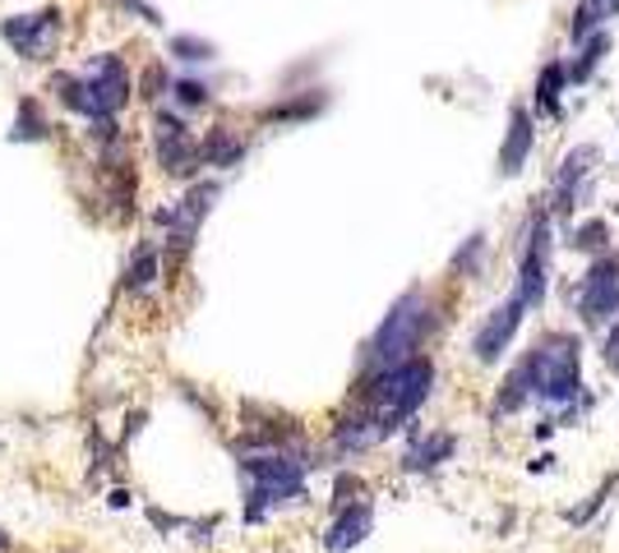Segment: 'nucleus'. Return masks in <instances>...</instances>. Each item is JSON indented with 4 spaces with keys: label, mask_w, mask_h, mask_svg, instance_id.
<instances>
[{
    "label": "nucleus",
    "mask_w": 619,
    "mask_h": 553,
    "mask_svg": "<svg viewBox=\"0 0 619 553\" xmlns=\"http://www.w3.org/2000/svg\"><path fill=\"white\" fill-rule=\"evenodd\" d=\"M619 14V0H601V19H615Z\"/></svg>",
    "instance_id": "obj_30"
},
{
    "label": "nucleus",
    "mask_w": 619,
    "mask_h": 553,
    "mask_svg": "<svg viewBox=\"0 0 619 553\" xmlns=\"http://www.w3.org/2000/svg\"><path fill=\"white\" fill-rule=\"evenodd\" d=\"M569 88V78H564V65L550 61L546 70H541V84H536V107L541 111H559V93Z\"/></svg>",
    "instance_id": "obj_20"
},
{
    "label": "nucleus",
    "mask_w": 619,
    "mask_h": 553,
    "mask_svg": "<svg viewBox=\"0 0 619 553\" xmlns=\"http://www.w3.org/2000/svg\"><path fill=\"white\" fill-rule=\"evenodd\" d=\"M578 319L587 328H606L619 319V249L601 254L587 268L583 286H578Z\"/></svg>",
    "instance_id": "obj_7"
},
{
    "label": "nucleus",
    "mask_w": 619,
    "mask_h": 553,
    "mask_svg": "<svg viewBox=\"0 0 619 553\" xmlns=\"http://www.w3.org/2000/svg\"><path fill=\"white\" fill-rule=\"evenodd\" d=\"M606 51H610V33H591V38H583L578 61L564 65V78H569V84H583V78H591V70L601 65Z\"/></svg>",
    "instance_id": "obj_19"
},
{
    "label": "nucleus",
    "mask_w": 619,
    "mask_h": 553,
    "mask_svg": "<svg viewBox=\"0 0 619 553\" xmlns=\"http://www.w3.org/2000/svg\"><path fill=\"white\" fill-rule=\"evenodd\" d=\"M171 56L176 61H186V65H203V61H213V42H203V38H171Z\"/></svg>",
    "instance_id": "obj_21"
},
{
    "label": "nucleus",
    "mask_w": 619,
    "mask_h": 553,
    "mask_svg": "<svg viewBox=\"0 0 619 553\" xmlns=\"http://www.w3.org/2000/svg\"><path fill=\"white\" fill-rule=\"evenodd\" d=\"M245 152H250V143L237 135V129H227V125H213L209 135L199 139V162H203V167H218V171L237 167Z\"/></svg>",
    "instance_id": "obj_15"
},
{
    "label": "nucleus",
    "mask_w": 619,
    "mask_h": 553,
    "mask_svg": "<svg viewBox=\"0 0 619 553\" xmlns=\"http://www.w3.org/2000/svg\"><path fill=\"white\" fill-rule=\"evenodd\" d=\"M481 249H485V235H472L468 249L453 254V273H472V268H476V258H481Z\"/></svg>",
    "instance_id": "obj_28"
},
{
    "label": "nucleus",
    "mask_w": 619,
    "mask_h": 553,
    "mask_svg": "<svg viewBox=\"0 0 619 553\" xmlns=\"http://www.w3.org/2000/svg\"><path fill=\"white\" fill-rule=\"evenodd\" d=\"M574 245L578 249H587V254H597V249H610V226L597 217V222H583L578 231H574Z\"/></svg>",
    "instance_id": "obj_24"
},
{
    "label": "nucleus",
    "mask_w": 619,
    "mask_h": 553,
    "mask_svg": "<svg viewBox=\"0 0 619 553\" xmlns=\"http://www.w3.org/2000/svg\"><path fill=\"white\" fill-rule=\"evenodd\" d=\"M532 148H536L532 116H527V107H513V111H508V139H504V148H500V171H504V176H518V171L527 167Z\"/></svg>",
    "instance_id": "obj_14"
},
{
    "label": "nucleus",
    "mask_w": 619,
    "mask_h": 553,
    "mask_svg": "<svg viewBox=\"0 0 619 553\" xmlns=\"http://www.w3.org/2000/svg\"><path fill=\"white\" fill-rule=\"evenodd\" d=\"M153 152H158V167L176 180H190L203 162H199V139L190 135V125L176 111H158L153 120Z\"/></svg>",
    "instance_id": "obj_8"
},
{
    "label": "nucleus",
    "mask_w": 619,
    "mask_h": 553,
    "mask_svg": "<svg viewBox=\"0 0 619 553\" xmlns=\"http://www.w3.org/2000/svg\"><path fill=\"white\" fill-rule=\"evenodd\" d=\"M384 438H389V429H384V419L366 402H356L347 415H338V425H333V447H338V453H366V447H375Z\"/></svg>",
    "instance_id": "obj_11"
},
{
    "label": "nucleus",
    "mask_w": 619,
    "mask_h": 553,
    "mask_svg": "<svg viewBox=\"0 0 619 553\" xmlns=\"http://www.w3.org/2000/svg\"><path fill=\"white\" fill-rule=\"evenodd\" d=\"M310 461L296 447H241V476H245V521H264L277 503H301L305 498Z\"/></svg>",
    "instance_id": "obj_1"
},
{
    "label": "nucleus",
    "mask_w": 619,
    "mask_h": 553,
    "mask_svg": "<svg viewBox=\"0 0 619 553\" xmlns=\"http://www.w3.org/2000/svg\"><path fill=\"white\" fill-rule=\"evenodd\" d=\"M546 286H550V213L536 208L527 235H523V254H518V286L513 291L523 296L527 309H541L546 300Z\"/></svg>",
    "instance_id": "obj_6"
},
{
    "label": "nucleus",
    "mask_w": 619,
    "mask_h": 553,
    "mask_svg": "<svg viewBox=\"0 0 619 553\" xmlns=\"http://www.w3.org/2000/svg\"><path fill=\"white\" fill-rule=\"evenodd\" d=\"M51 139V120L38 107V97H19L14 107V125H10V143H42Z\"/></svg>",
    "instance_id": "obj_17"
},
{
    "label": "nucleus",
    "mask_w": 619,
    "mask_h": 553,
    "mask_svg": "<svg viewBox=\"0 0 619 553\" xmlns=\"http://www.w3.org/2000/svg\"><path fill=\"white\" fill-rule=\"evenodd\" d=\"M453 447H458V438L453 434H421V438H411V447L402 453V470H434L440 461H449L453 457Z\"/></svg>",
    "instance_id": "obj_16"
},
{
    "label": "nucleus",
    "mask_w": 619,
    "mask_h": 553,
    "mask_svg": "<svg viewBox=\"0 0 619 553\" xmlns=\"http://www.w3.org/2000/svg\"><path fill=\"white\" fill-rule=\"evenodd\" d=\"M523 313H527V305H523V296L513 291L500 309H490V319L476 328V337H472V355L481 360V364H495V360H504V351L513 347V337H518V328H523Z\"/></svg>",
    "instance_id": "obj_10"
},
{
    "label": "nucleus",
    "mask_w": 619,
    "mask_h": 553,
    "mask_svg": "<svg viewBox=\"0 0 619 553\" xmlns=\"http://www.w3.org/2000/svg\"><path fill=\"white\" fill-rule=\"evenodd\" d=\"M116 6L125 10V14H135V19H144V23H153V29H158L162 23V14L153 10V6H144V0H116Z\"/></svg>",
    "instance_id": "obj_29"
},
{
    "label": "nucleus",
    "mask_w": 619,
    "mask_h": 553,
    "mask_svg": "<svg viewBox=\"0 0 619 553\" xmlns=\"http://www.w3.org/2000/svg\"><path fill=\"white\" fill-rule=\"evenodd\" d=\"M523 379H527V397L541 406H564L583 392V347L569 332H550L532 355L518 360Z\"/></svg>",
    "instance_id": "obj_3"
},
{
    "label": "nucleus",
    "mask_w": 619,
    "mask_h": 553,
    "mask_svg": "<svg viewBox=\"0 0 619 553\" xmlns=\"http://www.w3.org/2000/svg\"><path fill=\"white\" fill-rule=\"evenodd\" d=\"M171 93V74L162 70V61H153L144 74H139V97L144 102H158V97H167Z\"/></svg>",
    "instance_id": "obj_22"
},
{
    "label": "nucleus",
    "mask_w": 619,
    "mask_h": 553,
    "mask_svg": "<svg viewBox=\"0 0 619 553\" xmlns=\"http://www.w3.org/2000/svg\"><path fill=\"white\" fill-rule=\"evenodd\" d=\"M218 199V184L213 180H203L195 184V190H186V199L171 203V208H158V226H167V241L176 254H186L195 245V235H199V222L209 217V208Z\"/></svg>",
    "instance_id": "obj_9"
},
{
    "label": "nucleus",
    "mask_w": 619,
    "mask_h": 553,
    "mask_svg": "<svg viewBox=\"0 0 619 553\" xmlns=\"http://www.w3.org/2000/svg\"><path fill=\"white\" fill-rule=\"evenodd\" d=\"M370 531H375V503H370V498H356V503L338 508V517H333L328 535H324V549L328 553H347V549H356L360 540H366Z\"/></svg>",
    "instance_id": "obj_12"
},
{
    "label": "nucleus",
    "mask_w": 619,
    "mask_h": 553,
    "mask_svg": "<svg viewBox=\"0 0 619 553\" xmlns=\"http://www.w3.org/2000/svg\"><path fill=\"white\" fill-rule=\"evenodd\" d=\"M0 38L10 42V51L19 61H51L61 51V38H65V19L61 10H38V14H10L0 19Z\"/></svg>",
    "instance_id": "obj_5"
},
{
    "label": "nucleus",
    "mask_w": 619,
    "mask_h": 553,
    "mask_svg": "<svg viewBox=\"0 0 619 553\" xmlns=\"http://www.w3.org/2000/svg\"><path fill=\"white\" fill-rule=\"evenodd\" d=\"M591 162H597V148H591V143H578V148L559 162V176H555V203H550L559 217L574 208V199H578V190H583V180L591 176Z\"/></svg>",
    "instance_id": "obj_13"
},
{
    "label": "nucleus",
    "mask_w": 619,
    "mask_h": 553,
    "mask_svg": "<svg viewBox=\"0 0 619 553\" xmlns=\"http://www.w3.org/2000/svg\"><path fill=\"white\" fill-rule=\"evenodd\" d=\"M158 268H162L158 245H139L130 254V263H125V291H148V286L158 281Z\"/></svg>",
    "instance_id": "obj_18"
},
{
    "label": "nucleus",
    "mask_w": 619,
    "mask_h": 553,
    "mask_svg": "<svg viewBox=\"0 0 619 553\" xmlns=\"http://www.w3.org/2000/svg\"><path fill=\"white\" fill-rule=\"evenodd\" d=\"M6 544H10V540H6V531H0V549H6Z\"/></svg>",
    "instance_id": "obj_31"
},
{
    "label": "nucleus",
    "mask_w": 619,
    "mask_h": 553,
    "mask_svg": "<svg viewBox=\"0 0 619 553\" xmlns=\"http://www.w3.org/2000/svg\"><path fill=\"white\" fill-rule=\"evenodd\" d=\"M434 309L421 291H407L394 300V309L384 313V323L375 332V341L366 347V369H394L411 355H421V341L434 332Z\"/></svg>",
    "instance_id": "obj_4"
},
{
    "label": "nucleus",
    "mask_w": 619,
    "mask_h": 553,
    "mask_svg": "<svg viewBox=\"0 0 619 553\" xmlns=\"http://www.w3.org/2000/svg\"><path fill=\"white\" fill-rule=\"evenodd\" d=\"M171 97H176L186 111H195V107H209V88H203L199 78H171Z\"/></svg>",
    "instance_id": "obj_25"
},
{
    "label": "nucleus",
    "mask_w": 619,
    "mask_h": 553,
    "mask_svg": "<svg viewBox=\"0 0 619 553\" xmlns=\"http://www.w3.org/2000/svg\"><path fill=\"white\" fill-rule=\"evenodd\" d=\"M324 107V97H305V102H287V107H269L264 120H305Z\"/></svg>",
    "instance_id": "obj_26"
},
{
    "label": "nucleus",
    "mask_w": 619,
    "mask_h": 553,
    "mask_svg": "<svg viewBox=\"0 0 619 553\" xmlns=\"http://www.w3.org/2000/svg\"><path fill=\"white\" fill-rule=\"evenodd\" d=\"M601 23V0H578V10H574V23H569V38L583 42L591 38V29Z\"/></svg>",
    "instance_id": "obj_23"
},
{
    "label": "nucleus",
    "mask_w": 619,
    "mask_h": 553,
    "mask_svg": "<svg viewBox=\"0 0 619 553\" xmlns=\"http://www.w3.org/2000/svg\"><path fill=\"white\" fill-rule=\"evenodd\" d=\"M601 360H606V369L619 374V319L601 328Z\"/></svg>",
    "instance_id": "obj_27"
},
{
    "label": "nucleus",
    "mask_w": 619,
    "mask_h": 553,
    "mask_svg": "<svg viewBox=\"0 0 619 553\" xmlns=\"http://www.w3.org/2000/svg\"><path fill=\"white\" fill-rule=\"evenodd\" d=\"M51 88H56L61 107H70L74 116L84 120H116L125 111V102H130V70L116 51H102L93 56L80 74H56L51 78Z\"/></svg>",
    "instance_id": "obj_2"
}]
</instances>
